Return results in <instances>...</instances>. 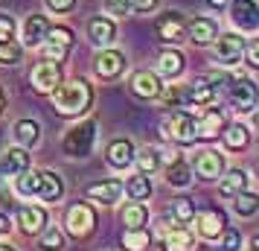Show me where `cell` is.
<instances>
[{
    "label": "cell",
    "instance_id": "cell-1",
    "mask_svg": "<svg viewBox=\"0 0 259 251\" xmlns=\"http://www.w3.org/2000/svg\"><path fill=\"white\" fill-rule=\"evenodd\" d=\"M91 99H94V94H91V85L84 82V79H70V82H64V85L59 82L53 88V105L64 117L82 114L84 108L91 105Z\"/></svg>",
    "mask_w": 259,
    "mask_h": 251
},
{
    "label": "cell",
    "instance_id": "cell-2",
    "mask_svg": "<svg viewBox=\"0 0 259 251\" xmlns=\"http://www.w3.org/2000/svg\"><path fill=\"white\" fill-rule=\"evenodd\" d=\"M96 144V120H84V123H79L76 129H70V132L64 134V140H61V146H64V152L73 158H88L91 155V149H94Z\"/></svg>",
    "mask_w": 259,
    "mask_h": 251
},
{
    "label": "cell",
    "instance_id": "cell-3",
    "mask_svg": "<svg viewBox=\"0 0 259 251\" xmlns=\"http://www.w3.org/2000/svg\"><path fill=\"white\" fill-rule=\"evenodd\" d=\"M227 99H230V105L233 111L239 114H247V111H253L259 105V85L253 79H230V91H227Z\"/></svg>",
    "mask_w": 259,
    "mask_h": 251
},
{
    "label": "cell",
    "instance_id": "cell-4",
    "mask_svg": "<svg viewBox=\"0 0 259 251\" xmlns=\"http://www.w3.org/2000/svg\"><path fill=\"white\" fill-rule=\"evenodd\" d=\"M212 56H215V61H219V64H224V67H233L236 61H242V56H245V38L236 35V32L215 35Z\"/></svg>",
    "mask_w": 259,
    "mask_h": 251
},
{
    "label": "cell",
    "instance_id": "cell-5",
    "mask_svg": "<svg viewBox=\"0 0 259 251\" xmlns=\"http://www.w3.org/2000/svg\"><path fill=\"white\" fill-rule=\"evenodd\" d=\"M166 137H172L175 144H192L195 140V117L184 111V108H175L163 123Z\"/></svg>",
    "mask_w": 259,
    "mask_h": 251
},
{
    "label": "cell",
    "instance_id": "cell-6",
    "mask_svg": "<svg viewBox=\"0 0 259 251\" xmlns=\"http://www.w3.org/2000/svg\"><path fill=\"white\" fill-rule=\"evenodd\" d=\"M70 47H73V32L70 29H67V26H50L47 41H44L41 53H44L47 61H61L67 53H70Z\"/></svg>",
    "mask_w": 259,
    "mask_h": 251
},
{
    "label": "cell",
    "instance_id": "cell-7",
    "mask_svg": "<svg viewBox=\"0 0 259 251\" xmlns=\"http://www.w3.org/2000/svg\"><path fill=\"white\" fill-rule=\"evenodd\" d=\"M192 219H195V231L204 239H219L224 234V228H227V216L219 207H207V210L195 213Z\"/></svg>",
    "mask_w": 259,
    "mask_h": 251
},
{
    "label": "cell",
    "instance_id": "cell-8",
    "mask_svg": "<svg viewBox=\"0 0 259 251\" xmlns=\"http://www.w3.org/2000/svg\"><path fill=\"white\" fill-rule=\"evenodd\" d=\"M192 167H195V172H198V178H204V181L222 178L224 155H222V152H215V149H201V152H195Z\"/></svg>",
    "mask_w": 259,
    "mask_h": 251
},
{
    "label": "cell",
    "instance_id": "cell-9",
    "mask_svg": "<svg viewBox=\"0 0 259 251\" xmlns=\"http://www.w3.org/2000/svg\"><path fill=\"white\" fill-rule=\"evenodd\" d=\"M64 222H67V231L73 237H88L96 225V213L88 204H73L67 210V216H64Z\"/></svg>",
    "mask_w": 259,
    "mask_h": 251
},
{
    "label": "cell",
    "instance_id": "cell-10",
    "mask_svg": "<svg viewBox=\"0 0 259 251\" xmlns=\"http://www.w3.org/2000/svg\"><path fill=\"white\" fill-rule=\"evenodd\" d=\"M230 18L239 29H256L259 26V3L256 0H233L230 3Z\"/></svg>",
    "mask_w": 259,
    "mask_h": 251
},
{
    "label": "cell",
    "instance_id": "cell-11",
    "mask_svg": "<svg viewBox=\"0 0 259 251\" xmlns=\"http://www.w3.org/2000/svg\"><path fill=\"white\" fill-rule=\"evenodd\" d=\"M157 35L169 41V44H178V41H184L187 35V21H184V15L181 12H166L157 18Z\"/></svg>",
    "mask_w": 259,
    "mask_h": 251
},
{
    "label": "cell",
    "instance_id": "cell-12",
    "mask_svg": "<svg viewBox=\"0 0 259 251\" xmlns=\"http://www.w3.org/2000/svg\"><path fill=\"white\" fill-rule=\"evenodd\" d=\"M131 94L140 96V99H157V96L163 94V85L157 79V73L140 70L131 76Z\"/></svg>",
    "mask_w": 259,
    "mask_h": 251
},
{
    "label": "cell",
    "instance_id": "cell-13",
    "mask_svg": "<svg viewBox=\"0 0 259 251\" xmlns=\"http://www.w3.org/2000/svg\"><path fill=\"white\" fill-rule=\"evenodd\" d=\"M105 158L108 164L114 169H125L134 164V144H131L128 137H117V140H111L105 149Z\"/></svg>",
    "mask_w": 259,
    "mask_h": 251
},
{
    "label": "cell",
    "instance_id": "cell-14",
    "mask_svg": "<svg viewBox=\"0 0 259 251\" xmlns=\"http://www.w3.org/2000/svg\"><path fill=\"white\" fill-rule=\"evenodd\" d=\"M219 96V88L212 85V79H195L187 85V105H210L212 99Z\"/></svg>",
    "mask_w": 259,
    "mask_h": 251
},
{
    "label": "cell",
    "instance_id": "cell-15",
    "mask_svg": "<svg viewBox=\"0 0 259 251\" xmlns=\"http://www.w3.org/2000/svg\"><path fill=\"white\" fill-rule=\"evenodd\" d=\"M88 38H91L94 47H108V44H114V38H117V26H114L111 18H94V21L88 24Z\"/></svg>",
    "mask_w": 259,
    "mask_h": 251
},
{
    "label": "cell",
    "instance_id": "cell-16",
    "mask_svg": "<svg viewBox=\"0 0 259 251\" xmlns=\"http://www.w3.org/2000/svg\"><path fill=\"white\" fill-rule=\"evenodd\" d=\"M125 70V56L119 53V50H102L99 53V59H96V73L102 76V79H114L119 73Z\"/></svg>",
    "mask_w": 259,
    "mask_h": 251
},
{
    "label": "cell",
    "instance_id": "cell-17",
    "mask_svg": "<svg viewBox=\"0 0 259 251\" xmlns=\"http://www.w3.org/2000/svg\"><path fill=\"white\" fill-rule=\"evenodd\" d=\"M61 82V70L56 61H41V64H35V70H32V85H35L38 91H53L56 85Z\"/></svg>",
    "mask_w": 259,
    "mask_h": 251
},
{
    "label": "cell",
    "instance_id": "cell-18",
    "mask_svg": "<svg viewBox=\"0 0 259 251\" xmlns=\"http://www.w3.org/2000/svg\"><path fill=\"white\" fill-rule=\"evenodd\" d=\"M195 245V237H192V231L184 225H172L166 228L163 234V251H189Z\"/></svg>",
    "mask_w": 259,
    "mask_h": 251
},
{
    "label": "cell",
    "instance_id": "cell-19",
    "mask_svg": "<svg viewBox=\"0 0 259 251\" xmlns=\"http://www.w3.org/2000/svg\"><path fill=\"white\" fill-rule=\"evenodd\" d=\"M215 35H219V24L212 21V18H192L189 21V41L192 44H210V41H215Z\"/></svg>",
    "mask_w": 259,
    "mask_h": 251
},
{
    "label": "cell",
    "instance_id": "cell-20",
    "mask_svg": "<svg viewBox=\"0 0 259 251\" xmlns=\"http://www.w3.org/2000/svg\"><path fill=\"white\" fill-rule=\"evenodd\" d=\"M47 225V210L44 207H35V204H26L18 210V228L24 234H35L41 228Z\"/></svg>",
    "mask_w": 259,
    "mask_h": 251
},
{
    "label": "cell",
    "instance_id": "cell-21",
    "mask_svg": "<svg viewBox=\"0 0 259 251\" xmlns=\"http://www.w3.org/2000/svg\"><path fill=\"white\" fill-rule=\"evenodd\" d=\"M50 32V24L44 15H29L24 21V44L26 47H38Z\"/></svg>",
    "mask_w": 259,
    "mask_h": 251
},
{
    "label": "cell",
    "instance_id": "cell-22",
    "mask_svg": "<svg viewBox=\"0 0 259 251\" xmlns=\"http://www.w3.org/2000/svg\"><path fill=\"white\" fill-rule=\"evenodd\" d=\"M224 129V114L222 111H204L198 120H195V137H219V132Z\"/></svg>",
    "mask_w": 259,
    "mask_h": 251
},
{
    "label": "cell",
    "instance_id": "cell-23",
    "mask_svg": "<svg viewBox=\"0 0 259 251\" xmlns=\"http://www.w3.org/2000/svg\"><path fill=\"white\" fill-rule=\"evenodd\" d=\"M122 190H125V187H122L117 178H111V181L91 184V187H88V196H91V199H96V202H102V204H114V202H119Z\"/></svg>",
    "mask_w": 259,
    "mask_h": 251
},
{
    "label": "cell",
    "instance_id": "cell-24",
    "mask_svg": "<svg viewBox=\"0 0 259 251\" xmlns=\"http://www.w3.org/2000/svg\"><path fill=\"white\" fill-rule=\"evenodd\" d=\"M38 196L44 199V202H56V199H61V193H64V184H61L59 172H38Z\"/></svg>",
    "mask_w": 259,
    "mask_h": 251
},
{
    "label": "cell",
    "instance_id": "cell-25",
    "mask_svg": "<svg viewBox=\"0 0 259 251\" xmlns=\"http://www.w3.org/2000/svg\"><path fill=\"white\" fill-rule=\"evenodd\" d=\"M242 190H247V172L245 169H227L224 178L219 181V193H222L224 199H233Z\"/></svg>",
    "mask_w": 259,
    "mask_h": 251
},
{
    "label": "cell",
    "instance_id": "cell-26",
    "mask_svg": "<svg viewBox=\"0 0 259 251\" xmlns=\"http://www.w3.org/2000/svg\"><path fill=\"white\" fill-rule=\"evenodd\" d=\"M166 181H169L172 187H189V181H192V167L187 164V158L175 155L169 161V167H166Z\"/></svg>",
    "mask_w": 259,
    "mask_h": 251
},
{
    "label": "cell",
    "instance_id": "cell-27",
    "mask_svg": "<svg viewBox=\"0 0 259 251\" xmlns=\"http://www.w3.org/2000/svg\"><path fill=\"white\" fill-rule=\"evenodd\" d=\"M29 167V155H26V149H9L6 152V161L0 164V172L3 175H18V172H24V169Z\"/></svg>",
    "mask_w": 259,
    "mask_h": 251
},
{
    "label": "cell",
    "instance_id": "cell-28",
    "mask_svg": "<svg viewBox=\"0 0 259 251\" xmlns=\"http://www.w3.org/2000/svg\"><path fill=\"white\" fill-rule=\"evenodd\" d=\"M134 161H137V167H140V172H157L160 169V164H163V155H160V149H154V146H146V149H140V152H134Z\"/></svg>",
    "mask_w": 259,
    "mask_h": 251
},
{
    "label": "cell",
    "instance_id": "cell-29",
    "mask_svg": "<svg viewBox=\"0 0 259 251\" xmlns=\"http://www.w3.org/2000/svg\"><path fill=\"white\" fill-rule=\"evenodd\" d=\"M38 132H41V129H38L35 120H18V123H15V140L24 146V149L38 144Z\"/></svg>",
    "mask_w": 259,
    "mask_h": 251
},
{
    "label": "cell",
    "instance_id": "cell-30",
    "mask_svg": "<svg viewBox=\"0 0 259 251\" xmlns=\"http://www.w3.org/2000/svg\"><path fill=\"white\" fill-rule=\"evenodd\" d=\"M157 67H160V73H163L166 79H175V76H181V70H184V56H181L178 50H163Z\"/></svg>",
    "mask_w": 259,
    "mask_h": 251
},
{
    "label": "cell",
    "instance_id": "cell-31",
    "mask_svg": "<svg viewBox=\"0 0 259 251\" xmlns=\"http://www.w3.org/2000/svg\"><path fill=\"white\" fill-rule=\"evenodd\" d=\"M222 137H224V146L227 149H245L247 146V140H250V134H247V129L242 126V123H233V126H224V132H222Z\"/></svg>",
    "mask_w": 259,
    "mask_h": 251
},
{
    "label": "cell",
    "instance_id": "cell-32",
    "mask_svg": "<svg viewBox=\"0 0 259 251\" xmlns=\"http://www.w3.org/2000/svg\"><path fill=\"white\" fill-rule=\"evenodd\" d=\"M233 210L239 216H253L259 213V193L242 190L239 196H233Z\"/></svg>",
    "mask_w": 259,
    "mask_h": 251
},
{
    "label": "cell",
    "instance_id": "cell-33",
    "mask_svg": "<svg viewBox=\"0 0 259 251\" xmlns=\"http://www.w3.org/2000/svg\"><path fill=\"white\" fill-rule=\"evenodd\" d=\"M122 222L128 228H143L149 222V210H146V204L143 202H131L122 207Z\"/></svg>",
    "mask_w": 259,
    "mask_h": 251
},
{
    "label": "cell",
    "instance_id": "cell-34",
    "mask_svg": "<svg viewBox=\"0 0 259 251\" xmlns=\"http://www.w3.org/2000/svg\"><path fill=\"white\" fill-rule=\"evenodd\" d=\"M149 242H152V237H149L146 228H128V231L122 234V245L128 251H146Z\"/></svg>",
    "mask_w": 259,
    "mask_h": 251
},
{
    "label": "cell",
    "instance_id": "cell-35",
    "mask_svg": "<svg viewBox=\"0 0 259 251\" xmlns=\"http://www.w3.org/2000/svg\"><path fill=\"white\" fill-rule=\"evenodd\" d=\"M125 190H128V196L134 199V202H143V199H149V196H152V181L146 178V172H137L134 178H128Z\"/></svg>",
    "mask_w": 259,
    "mask_h": 251
},
{
    "label": "cell",
    "instance_id": "cell-36",
    "mask_svg": "<svg viewBox=\"0 0 259 251\" xmlns=\"http://www.w3.org/2000/svg\"><path fill=\"white\" fill-rule=\"evenodd\" d=\"M192 216H195V207H192L189 199H175V202H172V219H175L178 225L192 222Z\"/></svg>",
    "mask_w": 259,
    "mask_h": 251
},
{
    "label": "cell",
    "instance_id": "cell-37",
    "mask_svg": "<svg viewBox=\"0 0 259 251\" xmlns=\"http://www.w3.org/2000/svg\"><path fill=\"white\" fill-rule=\"evenodd\" d=\"M160 96H163V105H166V108H181V105H187V85H172V88H166Z\"/></svg>",
    "mask_w": 259,
    "mask_h": 251
},
{
    "label": "cell",
    "instance_id": "cell-38",
    "mask_svg": "<svg viewBox=\"0 0 259 251\" xmlns=\"http://www.w3.org/2000/svg\"><path fill=\"white\" fill-rule=\"evenodd\" d=\"M15 187H18V193H21V196H32V193L38 190V172H29V169L18 172Z\"/></svg>",
    "mask_w": 259,
    "mask_h": 251
},
{
    "label": "cell",
    "instance_id": "cell-39",
    "mask_svg": "<svg viewBox=\"0 0 259 251\" xmlns=\"http://www.w3.org/2000/svg\"><path fill=\"white\" fill-rule=\"evenodd\" d=\"M21 53H24V47L18 44V41H0V61L3 64H15V61L21 59Z\"/></svg>",
    "mask_w": 259,
    "mask_h": 251
},
{
    "label": "cell",
    "instance_id": "cell-40",
    "mask_svg": "<svg viewBox=\"0 0 259 251\" xmlns=\"http://www.w3.org/2000/svg\"><path fill=\"white\" fill-rule=\"evenodd\" d=\"M222 251H239L242 248V231H236V228H224L222 234Z\"/></svg>",
    "mask_w": 259,
    "mask_h": 251
},
{
    "label": "cell",
    "instance_id": "cell-41",
    "mask_svg": "<svg viewBox=\"0 0 259 251\" xmlns=\"http://www.w3.org/2000/svg\"><path fill=\"white\" fill-rule=\"evenodd\" d=\"M41 248H44V251H61V248H64V237H61V231L50 228L47 234L41 237Z\"/></svg>",
    "mask_w": 259,
    "mask_h": 251
},
{
    "label": "cell",
    "instance_id": "cell-42",
    "mask_svg": "<svg viewBox=\"0 0 259 251\" xmlns=\"http://www.w3.org/2000/svg\"><path fill=\"white\" fill-rule=\"evenodd\" d=\"M245 59H247L250 67H256V70H259V38L245 41Z\"/></svg>",
    "mask_w": 259,
    "mask_h": 251
},
{
    "label": "cell",
    "instance_id": "cell-43",
    "mask_svg": "<svg viewBox=\"0 0 259 251\" xmlns=\"http://www.w3.org/2000/svg\"><path fill=\"white\" fill-rule=\"evenodd\" d=\"M105 9L108 15H128L131 12V0H105Z\"/></svg>",
    "mask_w": 259,
    "mask_h": 251
},
{
    "label": "cell",
    "instance_id": "cell-44",
    "mask_svg": "<svg viewBox=\"0 0 259 251\" xmlns=\"http://www.w3.org/2000/svg\"><path fill=\"white\" fill-rule=\"evenodd\" d=\"M15 38V21L9 15H0V41H12Z\"/></svg>",
    "mask_w": 259,
    "mask_h": 251
},
{
    "label": "cell",
    "instance_id": "cell-45",
    "mask_svg": "<svg viewBox=\"0 0 259 251\" xmlns=\"http://www.w3.org/2000/svg\"><path fill=\"white\" fill-rule=\"evenodd\" d=\"M131 9L134 12H154L157 9V0H131Z\"/></svg>",
    "mask_w": 259,
    "mask_h": 251
},
{
    "label": "cell",
    "instance_id": "cell-46",
    "mask_svg": "<svg viewBox=\"0 0 259 251\" xmlns=\"http://www.w3.org/2000/svg\"><path fill=\"white\" fill-rule=\"evenodd\" d=\"M73 3H76V0H47V6L53 9V12H67Z\"/></svg>",
    "mask_w": 259,
    "mask_h": 251
},
{
    "label": "cell",
    "instance_id": "cell-47",
    "mask_svg": "<svg viewBox=\"0 0 259 251\" xmlns=\"http://www.w3.org/2000/svg\"><path fill=\"white\" fill-rule=\"evenodd\" d=\"M227 3H230V0H207V6H210V9H224Z\"/></svg>",
    "mask_w": 259,
    "mask_h": 251
},
{
    "label": "cell",
    "instance_id": "cell-48",
    "mask_svg": "<svg viewBox=\"0 0 259 251\" xmlns=\"http://www.w3.org/2000/svg\"><path fill=\"white\" fill-rule=\"evenodd\" d=\"M9 228H12V225H9V219H6V216L0 213V234H6V231H9Z\"/></svg>",
    "mask_w": 259,
    "mask_h": 251
},
{
    "label": "cell",
    "instance_id": "cell-49",
    "mask_svg": "<svg viewBox=\"0 0 259 251\" xmlns=\"http://www.w3.org/2000/svg\"><path fill=\"white\" fill-rule=\"evenodd\" d=\"M247 251H259V234H256V237H250V242H247Z\"/></svg>",
    "mask_w": 259,
    "mask_h": 251
},
{
    "label": "cell",
    "instance_id": "cell-50",
    "mask_svg": "<svg viewBox=\"0 0 259 251\" xmlns=\"http://www.w3.org/2000/svg\"><path fill=\"white\" fill-rule=\"evenodd\" d=\"M253 111H256V114H253V126H256V132H259V105L253 108Z\"/></svg>",
    "mask_w": 259,
    "mask_h": 251
},
{
    "label": "cell",
    "instance_id": "cell-51",
    "mask_svg": "<svg viewBox=\"0 0 259 251\" xmlns=\"http://www.w3.org/2000/svg\"><path fill=\"white\" fill-rule=\"evenodd\" d=\"M198 251H222V248H210V245H201Z\"/></svg>",
    "mask_w": 259,
    "mask_h": 251
},
{
    "label": "cell",
    "instance_id": "cell-52",
    "mask_svg": "<svg viewBox=\"0 0 259 251\" xmlns=\"http://www.w3.org/2000/svg\"><path fill=\"white\" fill-rule=\"evenodd\" d=\"M0 251H15V248H9V245H0Z\"/></svg>",
    "mask_w": 259,
    "mask_h": 251
},
{
    "label": "cell",
    "instance_id": "cell-53",
    "mask_svg": "<svg viewBox=\"0 0 259 251\" xmlns=\"http://www.w3.org/2000/svg\"><path fill=\"white\" fill-rule=\"evenodd\" d=\"M0 111H3V94H0Z\"/></svg>",
    "mask_w": 259,
    "mask_h": 251
},
{
    "label": "cell",
    "instance_id": "cell-54",
    "mask_svg": "<svg viewBox=\"0 0 259 251\" xmlns=\"http://www.w3.org/2000/svg\"><path fill=\"white\" fill-rule=\"evenodd\" d=\"M256 178H259V161H256Z\"/></svg>",
    "mask_w": 259,
    "mask_h": 251
}]
</instances>
